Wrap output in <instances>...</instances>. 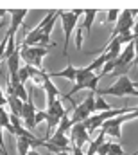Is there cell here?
Here are the masks:
<instances>
[{"label": "cell", "mask_w": 138, "mask_h": 155, "mask_svg": "<svg viewBox=\"0 0 138 155\" xmlns=\"http://www.w3.org/2000/svg\"><path fill=\"white\" fill-rule=\"evenodd\" d=\"M79 15H84V11H83V9L59 11V18H61V24H63V31H65V41H63V54H65V56H68L70 36H72V31H74V29H75V25H77Z\"/></svg>", "instance_id": "cell-1"}, {"label": "cell", "mask_w": 138, "mask_h": 155, "mask_svg": "<svg viewBox=\"0 0 138 155\" xmlns=\"http://www.w3.org/2000/svg\"><path fill=\"white\" fill-rule=\"evenodd\" d=\"M138 85V81H131L127 76H120L118 81L108 88H99V96H118V97H124V96H133V90Z\"/></svg>", "instance_id": "cell-2"}, {"label": "cell", "mask_w": 138, "mask_h": 155, "mask_svg": "<svg viewBox=\"0 0 138 155\" xmlns=\"http://www.w3.org/2000/svg\"><path fill=\"white\" fill-rule=\"evenodd\" d=\"M49 54V49H45V47H24V45H20V60H24L25 61V65H31V67H34L38 71H41V67H43V58Z\"/></svg>", "instance_id": "cell-3"}, {"label": "cell", "mask_w": 138, "mask_h": 155, "mask_svg": "<svg viewBox=\"0 0 138 155\" xmlns=\"http://www.w3.org/2000/svg\"><path fill=\"white\" fill-rule=\"evenodd\" d=\"M135 15H138V11H131V9L120 11V15L117 18V25L113 29V35H111V40L115 36H120V35H131V29L135 25V22H133Z\"/></svg>", "instance_id": "cell-4"}, {"label": "cell", "mask_w": 138, "mask_h": 155, "mask_svg": "<svg viewBox=\"0 0 138 155\" xmlns=\"http://www.w3.org/2000/svg\"><path fill=\"white\" fill-rule=\"evenodd\" d=\"M70 137H72L75 148H84L86 143H90V134H88V130L84 128L83 123H75V124L72 126V130H70Z\"/></svg>", "instance_id": "cell-5"}, {"label": "cell", "mask_w": 138, "mask_h": 155, "mask_svg": "<svg viewBox=\"0 0 138 155\" xmlns=\"http://www.w3.org/2000/svg\"><path fill=\"white\" fill-rule=\"evenodd\" d=\"M34 116H36V107H34V103L31 101V97H29V101H25V103H24L22 116H20V119H22V121H24V124H25V130H34V128H36Z\"/></svg>", "instance_id": "cell-6"}, {"label": "cell", "mask_w": 138, "mask_h": 155, "mask_svg": "<svg viewBox=\"0 0 138 155\" xmlns=\"http://www.w3.org/2000/svg\"><path fill=\"white\" fill-rule=\"evenodd\" d=\"M7 13H11L13 16H11V27H9V31H7V38L9 36H16V29H18V25L24 22V16L29 13L27 9H11V11H7Z\"/></svg>", "instance_id": "cell-7"}, {"label": "cell", "mask_w": 138, "mask_h": 155, "mask_svg": "<svg viewBox=\"0 0 138 155\" xmlns=\"http://www.w3.org/2000/svg\"><path fill=\"white\" fill-rule=\"evenodd\" d=\"M45 143H49V144H52V146H56L59 152H70L68 144H70V139L65 135V134H58V132H54Z\"/></svg>", "instance_id": "cell-8"}, {"label": "cell", "mask_w": 138, "mask_h": 155, "mask_svg": "<svg viewBox=\"0 0 138 155\" xmlns=\"http://www.w3.org/2000/svg\"><path fill=\"white\" fill-rule=\"evenodd\" d=\"M88 117H90V112H88L86 105H84V103H79V105L74 107V116L70 117V119H72V123L75 124V123H84Z\"/></svg>", "instance_id": "cell-9"}, {"label": "cell", "mask_w": 138, "mask_h": 155, "mask_svg": "<svg viewBox=\"0 0 138 155\" xmlns=\"http://www.w3.org/2000/svg\"><path fill=\"white\" fill-rule=\"evenodd\" d=\"M75 74H77V69L74 67V65H70L67 69H63V71H58V72H50L49 76L50 78H65V79H70V81H74L75 83Z\"/></svg>", "instance_id": "cell-10"}, {"label": "cell", "mask_w": 138, "mask_h": 155, "mask_svg": "<svg viewBox=\"0 0 138 155\" xmlns=\"http://www.w3.org/2000/svg\"><path fill=\"white\" fill-rule=\"evenodd\" d=\"M7 105L11 107V114H14V116H22V108H24V103L14 96V94H7Z\"/></svg>", "instance_id": "cell-11"}, {"label": "cell", "mask_w": 138, "mask_h": 155, "mask_svg": "<svg viewBox=\"0 0 138 155\" xmlns=\"http://www.w3.org/2000/svg\"><path fill=\"white\" fill-rule=\"evenodd\" d=\"M41 87L45 88V92H47V97H59V96H61L59 88H58V87L52 83V79H50V76H49V74H47V78L43 79Z\"/></svg>", "instance_id": "cell-12"}, {"label": "cell", "mask_w": 138, "mask_h": 155, "mask_svg": "<svg viewBox=\"0 0 138 155\" xmlns=\"http://www.w3.org/2000/svg\"><path fill=\"white\" fill-rule=\"evenodd\" d=\"M0 126H2V130L5 128L7 132H11V134L14 135V128H13L11 121H9V114H7V110H5L4 107H0Z\"/></svg>", "instance_id": "cell-13"}, {"label": "cell", "mask_w": 138, "mask_h": 155, "mask_svg": "<svg viewBox=\"0 0 138 155\" xmlns=\"http://www.w3.org/2000/svg\"><path fill=\"white\" fill-rule=\"evenodd\" d=\"M97 13H99L97 9H86V11H84V24H83V31L92 29V25H93V20H95Z\"/></svg>", "instance_id": "cell-14"}, {"label": "cell", "mask_w": 138, "mask_h": 155, "mask_svg": "<svg viewBox=\"0 0 138 155\" xmlns=\"http://www.w3.org/2000/svg\"><path fill=\"white\" fill-rule=\"evenodd\" d=\"M11 87H13V85H11ZM13 94H14L22 103L29 101V92H27L25 85H22V83H18V85H14V87H13Z\"/></svg>", "instance_id": "cell-15"}, {"label": "cell", "mask_w": 138, "mask_h": 155, "mask_svg": "<svg viewBox=\"0 0 138 155\" xmlns=\"http://www.w3.org/2000/svg\"><path fill=\"white\" fill-rule=\"evenodd\" d=\"M104 143V132H101L92 143H90V146H88V152H84L86 155H97V150H99V146Z\"/></svg>", "instance_id": "cell-16"}, {"label": "cell", "mask_w": 138, "mask_h": 155, "mask_svg": "<svg viewBox=\"0 0 138 155\" xmlns=\"http://www.w3.org/2000/svg\"><path fill=\"white\" fill-rule=\"evenodd\" d=\"M72 126H74L72 119L65 116L63 119H61V121H59V124H58V128H56L54 132H58V134H65V135H67V134H68L70 130H72Z\"/></svg>", "instance_id": "cell-17"}, {"label": "cell", "mask_w": 138, "mask_h": 155, "mask_svg": "<svg viewBox=\"0 0 138 155\" xmlns=\"http://www.w3.org/2000/svg\"><path fill=\"white\" fill-rule=\"evenodd\" d=\"M108 110H111V105L104 99L102 96L95 97V112H108Z\"/></svg>", "instance_id": "cell-18"}, {"label": "cell", "mask_w": 138, "mask_h": 155, "mask_svg": "<svg viewBox=\"0 0 138 155\" xmlns=\"http://www.w3.org/2000/svg\"><path fill=\"white\" fill-rule=\"evenodd\" d=\"M83 103L86 105V108H88L90 116H93V114H95V96H93V92H90V94L84 97V101H83Z\"/></svg>", "instance_id": "cell-19"}, {"label": "cell", "mask_w": 138, "mask_h": 155, "mask_svg": "<svg viewBox=\"0 0 138 155\" xmlns=\"http://www.w3.org/2000/svg\"><path fill=\"white\" fill-rule=\"evenodd\" d=\"M101 132H104V135H109V137H115V139H120V137H122L120 126H109V128H104Z\"/></svg>", "instance_id": "cell-20"}, {"label": "cell", "mask_w": 138, "mask_h": 155, "mask_svg": "<svg viewBox=\"0 0 138 155\" xmlns=\"http://www.w3.org/2000/svg\"><path fill=\"white\" fill-rule=\"evenodd\" d=\"M27 79H29V69H27V65H24V67L18 69V83L25 85Z\"/></svg>", "instance_id": "cell-21"}, {"label": "cell", "mask_w": 138, "mask_h": 155, "mask_svg": "<svg viewBox=\"0 0 138 155\" xmlns=\"http://www.w3.org/2000/svg\"><path fill=\"white\" fill-rule=\"evenodd\" d=\"M108 155H124V150L120 144H115V143H109V148H108Z\"/></svg>", "instance_id": "cell-22"}, {"label": "cell", "mask_w": 138, "mask_h": 155, "mask_svg": "<svg viewBox=\"0 0 138 155\" xmlns=\"http://www.w3.org/2000/svg\"><path fill=\"white\" fill-rule=\"evenodd\" d=\"M83 27H79V29H75V47L77 49H81V45H83Z\"/></svg>", "instance_id": "cell-23"}, {"label": "cell", "mask_w": 138, "mask_h": 155, "mask_svg": "<svg viewBox=\"0 0 138 155\" xmlns=\"http://www.w3.org/2000/svg\"><path fill=\"white\" fill-rule=\"evenodd\" d=\"M41 121H47V110H39V112H36V116H34V124L38 126Z\"/></svg>", "instance_id": "cell-24"}, {"label": "cell", "mask_w": 138, "mask_h": 155, "mask_svg": "<svg viewBox=\"0 0 138 155\" xmlns=\"http://www.w3.org/2000/svg\"><path fill=\"white\" fill-rule=\"evenodd\" d=\"M106 15H108V22H117L120 11L118 9H109V11H106Z\"/></svg>", "instance_id": "cell-25"}, {"label": "cell", "mask_w": 138, "mask_h": 155, "mask_svg": "<svg viewBox=\"0 0 138 155\" xmlns=\"http://www.w3.org/2000/svg\"><path fill=\"white\" fill-rule=\"evenodd\" d=\"M133 47H135V65L138 67V36L133 40Z\"/></svg>", "instance_id": "cell-26"}, {"label": "cell", "mask_w": 138, "mask_h": 155, "mask_svg": "<svg viewBox=\"0 0 138 155\" xmlns=\"http://www.w3.org/2000/svg\"><path fill=\"white\" fill-rule=\"evenodd\" d=\"M5 105H7V99H5V96L2 92V87H0V107H5Z\"/></svg>", "instance_id": "cell-27"}, {"label": "cell", "mask_w": 138, "mask_h": 155, "mask_svg": "<svg viewBox=\"0 0 138 155\" xmlns=\"http://www.w3.org/2000/svg\"><path fill=\"white\" fill-rule=\"evenodd\" d=\"M72 155H86V153H84L83 148H75V146H74V148H72Z\"/></svg>", "instance_id": "cell-28"}, {"label": "cell", "mask_w": 138, "mask_h": 155, "mask_svg": "<svg viewBox=\"0 0 138 155\" xmlns=\"http://www.w3.org/2000/svg\"><path fill=\"white\" fill-rule=\"evenodd\" d=\"M133 31H135V33H133V40H135L138 36V20L135 22V25H133Z\"/></svg>", "instance_id": "cell-29"}, {"label": "cell", "mask_w": 138, "mask_h": 155, "mask_svg": "<svg viewBox=\"0 0 138 155\" xmlns=\"http://www.w3.org/2000/svg\"><path fill=\"white\" fill-rule=\"evenodd\" d=\"M131 116H133V119H138V107H135V108H133Z\"/></svg>", "instance_id": "cell-30"}, {"label": "cell", "mask_w": 138, "mask_h": 155, "mask_svg": "<svg viewBox=\"0 0 138 155\" xmlns=\"http://www.w3.org/2000/svg\"><path fill=\"white\" fill-rule=\"evenodd\" d=\"M27 155H39V153H38V152H34V150H31V152H29Z\"/></svg>", "instance_id": "cell-31"}, {"label": "cell", "mask_w": 138, "mask_h": 155, "mask_svg": "<svg viewBox=\"0 0 138 155\" xmlns=\"http://www.w3.org/2000/svg\"><path fill=\"white\" fill-rule=\"evenodd\" d=\"M56 155H70L68 152H59V153H56Z\"/></svg>", "instance_id": "cell-32"}, {"label": "cell", "mask_w": 138, "mask_h": 155, "mask_svg": "<svg viewBox=\"0 0 138 155\" xmlns=\"http://www.w3.org/2000/svg\"><path fill=\"white\" fill-rule=\"evenodd\" d=\"M2 25H4V24H2V22H0V29H2Z\"/></svg>", "instance_id": "cell-33"}]
</instances>
